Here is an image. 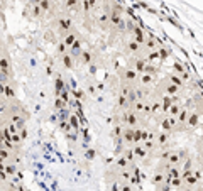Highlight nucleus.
I'll return each instance as SVG.
<instances>
[{"mask_svg": "<svg viewBox=\"0 0 203 191\" xmlns=\"http://www.w3.org/2000/svg\"><path fill=\"white\" fill-rule=\"evenodd\" d=\"M39 7H41V10H42V12L49 10V7H51V0H41Z\"/></svg>", "mask_w": 203, "mask_h": 191, "instance_id": "1", "label": "nucleus"}, {"mask_svg": "<svg viewBox=\"0 0 203 191\" xmlns=\"http://www.w3.org/2000/svg\"><path fill=\"white\" fill-rule=\"evenodd\" d=\"M76 4H78V0H66V7H69V9L75 7Z\"/></svg>", "mask_w": 203, "mask_h": 191, "instance_id": "2", "label": "nucleus"}, {"mask_svg": "<svg viewBox=\"0 0 203 191\" xmlns=\"http://www.w3.org/2000/svg\"><path fill=\"white\" fill-rule=\"evenodd\" d=\"M90 52H85V54H83V63H85V64H88V63H90Z\"/></svg>", "mask_w": 203, "mask_h": 191, "instance_id": "3", "label": "nucleus"}, {"mask_svg": "<svg viewBox=\"0 0 203 191\" xmlns=\"http://www.w3.org/2000/svg\"><path fill=\"white\" fill-rule=\"evenodd\" d=\"M34 15H36V17H37V15H39L41 14V7H39V5H34Z\"/></svg>", "mask_w": 203, "mask_h": 191, "instance_id": "4", "label": "nucleus"}, {"mask_svg": "<svg viewBox=\"0 0 203 191\" xmlns=\"http://www.w3.org/2000/svg\"><path fill=\"white\" fill-rule=\"evenodd\" d=\"M65 63L68 68H71V59H69V56H65Z\"/></svg>", "mask_w": 203, "mask_h": 191, "instance_id": "5", "label": "nucleus"}, {"mask_svg": "<svg viewBox=\"0 0 203 191\" xmlns=\"http://www.w3.org/2000/svg\"><path fill=\"white\" fill-rule=\"evenodd\" d=\"M5 95H7V96H14V92H12L10 88H7V86H5Z\"/></svg>", "mask_w": 203, "mask_h": 191, "instance_id": "6", "label": "nucleus"}, {"mask_svg": "<svg viewBox=\"0 0 203 191\" xmlns=\"http://www.w3.org/2000/svg\"><path fill=\"white\" fill-rule=\"evenodd\" d=\"M29 2H31L32 5H39V4H41V0H29Z\"/></svg>", "mask_w": 203, "mask_h": 191, "instance_id": "7", "label": "nucleus"}, {"mask_svg": "<svg viewBox=\"0 0 203 191\" xmlns=\"http://www.w3.org/2000/svg\"><path fill=\"white\" fill-rule=\"evenodd\" d=\"M2 2H4V0H0V4H2Z\"/></svg>", "mask_w": 203, "mask_h": 191, "instance_id": "8", "label": "nucleus"}]
</instances>
